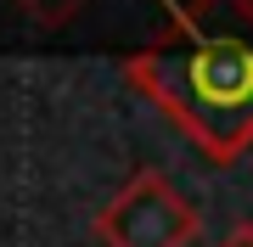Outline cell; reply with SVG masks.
<instances>
[{"label":"cell","mask_w":253,"mask_h":247,"mask_svg":"<svg viewBox=\"0 0 253 247\" xmlns=\"http://www.w3.org/2000/svg\"><path fill=\"white\" fill-rule=\"evenodd\" d=\"M141 90L208 163L253 152V0H180L174 23L124 56Z\"/></svg>","instance_id":"cell-1"},{"label":"cell","mask_w":253,"mask_h":247,"mask_svg":"<svg viewBox=\"0 0 253 247\" xmlns=\"http://www.w3.org/2000/svg\"><path fill=\"white\" fill-rule=\"evenodd\" d=\"M197 202H191L169 174L141 169L135 180L96 213L101 247H191L197 242Z\"/></svg>","instance_id":"cell-2"},{"label":"cell","mask_w":253,"mask_h":247,"mask_svg":"<svg viewBox=\"0 0 253 247\" xmlns=\"http://www.w3.org/2000/svg\"><path fill=\"white\" fill-rule=\"evenodd\" d=\"M17 6H23V17L34 23V28H62L84 0H17Z\"/></svg>","instance_id":"cell-3"},{"label":"cell","mask_w":253,"mask_h":247,"mask_svg":"<svg viewBox=\"0 0 253 247\" xmlns=\"http://www.w3.org/2000/svg\"><path fill=\"white\" fill-rule=\"evenodd\" d=\"M219 247H253V225H236V230H231V236L219 242Z\"/></svg>","instance_id":"cell-4"}]
</instances>
